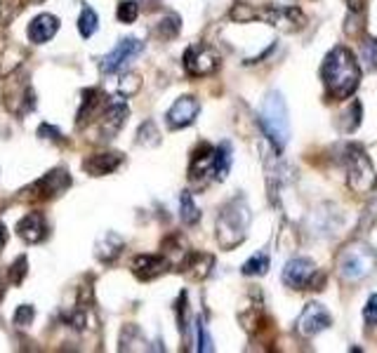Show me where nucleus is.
I'll use <instances>...</instances> for the list:
<instances>
[{
	"mask_svg": "<svg viewBox=\"0 0 377 353\" xmlns=\"http://www.w3.org/2000/svg\"><path fill=\"white\" fill-rule=\"evenodd\" d=\"M363 321H366L368 328H375L377 325V294L368 297L366 309H363Z\"/></svg>",
	"mask_w": 377,
	"mask_h": 353,
	"instance_id": "nucleus-34",
	"label": "nucleus"
},
{
	"mask_svg": "<svg viewBox=\"0 0 377 353\" xmlns=\"http://www.w3.org/2000/svg\"><path fill=\"white\" fill-rule=\"evenodd\" d=\"M196 330H198V351H213V339L210 335H208V325L203 318H198V325H196Z\"/></svg>",
	"mask_w": 377,
	"mask_h": 353,
	"instance_id": "nucleus-37",
	"label": "nucleus"
},
{
	"mask_svg": "<svg viewBox=\"0 0 377 353\" xmlns=\"http://www.w3.org/2000/svg\"><path fill=\"white\" fill-rule=\"evenodd\" d=\"M179 31H181V19L177 14H167V17H163L156 24V35L163 40H172Z\"/></svg>",
	"mask_w": 377,
	"mask_h": 353,
	"instance_id": "nucleus-27",
	"label": "nucleus"
},
{
	"mask_svg": "<svg viewBox=\"0 0 377 353\" xmlns=\"http://www.w3.org/2000/svg\"><path fill=\"white\" fill-rule=\"evenodd\" d=\"M349 10L352 12H363V7H366V0H347Z\"/></svg>",
	"mask_w": 377,
	"mask_h": 353,
	"instance_id": "nucleus-40",
	"label": "nucleus"
},
{
	"mask_svg": "<svg viewBox=\"0 0 377 353\" xmlns=\"http://www.w3.org/2000/svg\"><path fill=\"white\" fill-rule=\"evenodd\" d=\"M3 104H5V109L17 118H22L26 113L33 111V106H36V92H33L29 76L24 73V68H17L15 73H10L5 78Z\"/></svg>",
	"mask_w": 377,
	"mask_h": 353,
	"instance_id": "nucleus-5",
	"label": "nucleus"
},
{
	"mask_svg": "<svg viewBox=\"0 0 377 353\" xmlns=\"http://www.w3.org/2000/svg\"><path fill=\"white\" fill-rule=\"evenodd\" d=\"M269 266H271L269 252L262 250V252L253 254V257H250L246 264L241 266V273H243V275H264V273L269 271Z\"/></svg>",
	"mask_w": 377,
	"mask_h": 353,
	"instance_id": "nucleus-25",
	"label": "nucleus"
},
{
	"mask_svg": "<svg viewBox=\"0 0 377 353\" xmlns=\"http://www.w3.org/2000/svg\"><path fill=\"white\" fill-rule=\"evenodd\" d=\"M250 226V208L246 198L229 201L217 215V243L222 250H234L248 236Z\"/></svg>",
	"mask_w": 377,
	"mask_h": 353,
	"instance_id": "nucleus-3",
	"label": "nucleus"
},
{
	"mask_svg": "<svg viewBox=\"0 0 377 353\" xmlns=\"http://www.w3.org/2000/svg\"><path fill=\"white\" fill-rule=\"evenodd\" d=\"M347 184H349V189L359 196L373 193L377 186L375 167L368 155L363 153L361 146H352L347 151Z\"/></svg>",
	"mask_w": 377,
	"mask_h": 353,
	"instance_id": "nucleus-6",
	"label": "nucleus"
},
{
	"mask_svg": "<svg viewBox=\"0 0 377 353\" xmlns=\"http://www.w3.org/2000/svg\"><path fill=\"white\" fill-rule=\"evenodd\" d=\"M184 68H186L188 76H196V78L210 76V73H215V71L220 68V54L215 52L210 45H203V42H198V45L186 47V52H184Z\"/></svg>",
	"mask_w": 377,
	"mask_h": 353,
	"instance_id": "nucleus-7",
	"label": "nucleus"
},
{
	"mask_svg": "<svg viewBox=\"0 0 377 353\" xmlns=\"http://www.w3.org/2000/svg\"><path fill=\"white\" fill-rule=\"evenodd\" d=\"M5 243H8V229H5V224H0V252L5 250Z\"/></svg>",
	"mask_w": 377,
	"mask_h": 353,
	"instance_id": "nucleus-41",
	"label": "nucleus"
},
{
	"mask_svg": "<svg viewBox=\"0 0 377 353\" xmlns=\"http://www.w3.org/2000/svg\"><path fill=\"white\" fill-rule=\"evenodd\" d=\"M377 268V252L368 243H352L337 254V273L345 282H361Z\"/></svg>",
	"mask_w": 377,
	"mask_h": 353,
	"instance_id": "nucleus-4",
	"label": "nucleus"
},
{
	"mask_svg": "<svg viewBox=\"0 0 377 353\" xmlns=\"http://www.w3.org/2000/svg\"><path fill=\"white\" fill-rule=\"evenodd\" d=\"M257 19L267 21L269 26H278L281 31H299L306 24V17L299 7L267 5L264 10H257Z\"/></svg>",
	"mask_w": 377,
	"mask_h": 353,
	"instance_id": "nucleus-10",
	"label": "nucleus"
},
{
	"mask_svg": "<svg viewBox=\"0 0 377 353\" xmlns=\"http://www.w3.org/2000/svg\"><path fill=\"white\" fill-rule=\"evenodd\" d=\"M213 160H215V148L210 144H201L191 155V167H188V176L193 181L203 179V176L213 174Z\"/></svg>",
	"mask_w": 377,
	"mask_h": 353,
	"instance_id": "nucleus-21",
	"label": "nucleus"
},
{
	"mask_svg": "<svg viewBox=\"0 0 377 353\" xmlns=\"http://www.w3.org/2000/svg\"><path fill=\"white\" fill-rule=\"evenodd\" d=\"M17 233H19V238L26 240L29 245L40 243V240L47 236V222L43 217V212H29L24 219H19Z\"/></svg>",
	"mask_w": 377,
	"mask_h": 353,
	"instance_id": "nucleus-18",
	"label": "nucleus"
},
{
	"mask_svg": "<svg viewBox=\"0 0 377 353\" xmlns=\"http://www.w3.org/2000/svg\"><path fill=\"white\" fill-rule=\"evenodd\" d=\"M330 325H333L330 311H328L323 304L311 301V304H306V306L302 309V313L297 316L295 330H297L302 337H316V335H321L323 330L330 328Z\"/></svg>",
	"mask_w": 377,
	"mask_h": 353,
	"instance_id": "nucleus-11",
	"label": "nucleus"
},
{
	"mask_svg": "<svg viewBox=\"0 0 377 353\" xmlns=\"http://www.w3.org/2000/svg\"><path fill=\"white\" fill-rule=\"evenodd\" d=\"M142 49H144L142 40L123 38L109 54H104L100 59V71H102V73H107V76L118 73V71H123L125 66H128L130 59H135L137 54H142Z\"/></svg>",
	"mask_w": 377,
	"mask_h": 353,
	"instance_id": "nucleus-9",
	"label": "nucleus"
},
{
	"mask_svg": "<svg viewBox=\"0 0 377 353\" xmlns=\"http://www.w3.org/2000/svg\"><path fill=\"white\" fill-rule=\"evenodd\" d=\"M57 31H59V19L54 14L43 12L31 19L29 28H26V35H29L33 45H43V42H50L57 35Z\"/></svg>",
	"mask_w": 377,
	"mask_h": 353,
	"instance_id": "nucleus-17",
	"label": "nucleus"
},
{
	"mask_svg": "<svg viewBox=\"0 0 377 353\" xmlns=\"http://www.w3.org/2000/svg\"><path fill=\"white\" fill-rule=\"evenodd\" d=\"M167 268H170V259L163 257V254H139L132 261V273L139 280H153L163 275Z\"/></svg>",
	"mask_w": 377,
	"mask_h": 353,
	"instance_id": "nucleus-16",
	"label": "nucleus"
},
{
	"mask_svg": "<svg viewBox=\"0 0 377 353\" xmlns=\"http://www.w3.org/2000/svg\"><path fill=\"white\" fill-rule=\"evenodd\" d=\"M321 78L325 83L328 97H333L335 102L352 97L361 83V68L352 49H347L345 45L333 47L321 66Z\"/></svg>",
	"mask_w": 377,
	"mask_h": 353,
	"instance_id": "nucleus-1",
	"label": "nucleus"
},
{
	"mask_svg": "<svg viewBox=\"0 0 377 353\" xmlns=\"http://www.w3.org/2000/svg\"><path fill=\"white\" fill-rule=\"evenodd\" d=\"M186 292H181L179 294V299H177V321H179V332L184 335L186 328H188V318H186Z\"/></svg>",
	"mask_w": 377,
	"mask_h": 353,
	"instance_id": "nucleus-39",
	"label": "nucleus"
},
{
	"mask_svg": "<svg viewBox=\"0 0 377 353\" xmlns=\"http://www.w3.org/2000/svg\"><path fill=\"white\" fill-rule=\"evenodd\" d=\"M361 59L368 71H377V38H366L361 42Z\"/></svg>",
	"mask_w": 377,
	"mask_h": 353,
	"instance_id": "nucleus-29",
	"label": "nucleus"
},
{
	"mask_svg": "<svg viewBox=\"0 0 377 353\" xmlns=\"http://www.w3.org/2000/svg\"><path fill=\"white\" fill-rule=\"evenodd\" d=\"M128 116H130V109H128V104H125V97H121V95L111 97L107 109L102 113V132L107 134L104 139L114 137V134L125 125Z\"/></svg>",
	"mask_w": 377,
	"mask_h": 353,
	"instance_id": "nucleus-14",
	"label": "nucleus"
},
{
	"mask_svg": "<svg viewBox=\"0 0 377 353\" xmlns=\"http://www.w3.org/2000/svg\"><path fill=\"white\" fill-rule=\"evenodd\" d=\"M5 297V275H0V299Z\"/></svg>",
	"mask_w": 377,
	"mask_h": 353,
	"instance_id": "nucleus-42",
	"label": "nucleus"
},
{
	"mask_svg": "<svg viewBox=\"0 0 377 353\" xmlns=\"http://www.w3.org/2000/svg\"><path fill=\"white\" fill-rule=\"evenodd\" d=\"M123 250V238L116 236V233H104V238H100V243H97V257L102 261H114L118 254Z\"/></svg>",
	"mask_w": 377,
	"mask_h": 353,
	"instance_id": "nucleus-23",
	"label": "nucleus"
},
{
	"mask_svg": "<svg viewBox=\"0 0 377 353\" xmlns=\"http://www.w3.org/2000/svg\"><path fill=\"white\" fill-rule=\"evenodd\" d=\"M107 104H109V99H107V95H104L100 88H88V90H83V99H80L78 116H76V125H78V127H85L90 120L97 118L100 113H104Z\"/></svg>",
	"mask_w": 377,
	"mask_h": 353,
	"instance_id": "nucleus-15",
	"label": "nucleus"
},
{
	"mask_svg": "<svg viewBox=\"0 0 377 353\" xmlns=\"http://www.w3.org/2000/svg\"><path fill=\"white\" fill-rule=\"evenodd\" d=\"M26 268H29L26 257H17L15 261H12V266L8 268V280L12 282V285H22L24 278H26Z\"/></svg>",
	"mask_w": 377,
	"mask_h": 353,
	"instance_id": "nucleus-31",
	"label": "nucleus"
},
{
	"mask_svg": "<svg viewBox=\"0 0 377 353\" xmlns=\"http://www.w3.org/2000/svg\"><path fill=\"white\" fill-rule=\"evenodd\" d=\"M33 318H36V309H33L31 304H22V306L15 311V325H19V328H29L33 323Z\"/></svg>",
	"mask_w": 377,
	"mask_h": 353,
	"instance_id": "nucleus-33",
	"label": "nucleus"
},
{
	"mask_svg": "<svg viewBox=\"0 0 377 353\" xmlns=\"http://www.w3.org/2000/svg\"><path fill=\"white\" fill-rule=\"evenodd\" d=\"M232 162H234V151H232V144L229 141H222V144L215 148V160H213V174L215 179H227L229 169H232Z\"/></svg>",
	"mask_w": 377,
	"mask_h": 353,
	"instance_id": "nucleus-22",
	"label": "nucleus"
},
{
	"mask_svg": "<svg viewBox=\"0 0 377 353\" xmlns=\"http://www.w3.org/2000/svg\"><path fill=\"white\" fill-rule=\"evenodd\" d=\"M137 144H142V146L160 144V134H158V127L153 120H146V123H142V127L137 130Z\"/></svg>",
	"mask_w": 377,
	"mask_h": 353,
	"instance_id": "nucleus-28",
	"label": "nucleus"
},
{
	"mask_svg": "<svg viewBox=\"0 0 377 353\" xmlns=\"http://www.w3.org/2000/svg\"><path fill=\"white\" fill-rule=\"evenodd\" d=\"M97 28H100V17H97V12L92 7L85 5L78 14V33L83 38H92Z\"/></svg>",
	"mask_w": 377,
	"mask_h": 353,
	"instance_id": "nucleus-26",
	"label": "nucleus"
},
{
	"mask_svg": "<svg viewBox=\"0 0 377 353\" xmlns=\"http://www.w3.org/2000/svg\"><path fill=\"white\" fill-rule=\"evenodd\" d=\"M179 219H181V224H186V226L198 224V219H201V210L188 191H181V196H179Z\"/></svg>",
	"mask_w": 377,
	"mask_h": 353,
	"instance_id": "nucleus-24",
	"label": "nucleus"
},
{
	"mask_svg": "<svg viewBox=\"0 0 377 353\" xmlns=\"http://www.w3.org/2000/svg\"><path fill=\"white\" fill-rule=\"evenodd\" d=\"M232 19L239 21V24H243V21H253L257 19V10L250 5H236L232 10Z\"/></svg>",
	"mask_w": 377,
	"mask_h": 353,
	"instance_id": "nucleus-36",
	"label": "nucleus"
},
{
	"mask_svg": "<svg viewBox=\"0 0 377 353\" xmlns=\"http://www.w3.org/2000/svg\"><path fill=\"white\" fill-rule=\"evenodd\" d=\"M318 268L309 257H292L283 268V285L292 289H313Z\"/></svg>",
	"mask_w": 377,
	"mask_h": 353,
	"instance_id": "nucleus-8",
	"label": "nucleus"
},
{
	"mask_svg": "<svg viewBox=\"0 0 377 353\" xmlns=\"http://www.w3.org/2000/svg\"><path fill=\"white\" fill-rule=\"evenodd\" d=\"M68 186H71V174H68L64 167H54L47 174H43V179H38L33 184L29 189V193H36V196H31L33 201H52V198L64 193Z\"/></svg>",
	"mask_w": 377,
	"mask_h": 353,
	"instance_id": "nucleus-12",
	"label": "nucleus"
},
{
	"mask_svg": "<svg viewBox=\"0 0 377 353\" xmlns=\"http://www.w3.org/2000/svg\"><path fill=\"white\" fill-rule=\"evenodd\" d=\"M345 123H342V132H354L356 127H359V123H361V104L356 102V106H354V113H352V109H349L347 113H345Z\"/></svg>",
	"mask_w": 377,
	"mask_h": 353,
	"instance_id": "nucleus-35",
	"label": "nucleus"
},
{
	"mask_svg": "<svg viewBox=\"0 0 377 353\" xmlns=\"http://www.w3.org/2000/svg\"><path fill=\"white\" fill-rule=\"evenodd\" d=\"M38 137L40 139H45V141H64V134L59 132V127H54V125H50V123H43L38 127Z\"/></svg>",
	"mask_w": 377,
	"mask_h": 353,
	"instance_id": "nucleus-38",
	"label": "nucleus"
},
{
	"mask_svg": "<svg viewBox=\"0 0 377 353\" xmlns=\"http://www.w3.org/2000/svg\"><path fill=\"white\" fill-rule=\"evenodd\" d=\"M201 111V104L196 97H179L177 102L170 106V111L165 113V123L170 130H181V127H188L196 120Z\"/></svg>",
	"mask_w": 377,
	"mask_h": 353,
	"instance_id": "nucleus-13",
	"label": "nucleus"
},
{
	"mask_svg": "<svg viewBox=\"0 0 377 353\" xmlns=\"http://www.w3.org/2000/svg\"><path fill=\"white\" fill-rule=\"evenodd\" d=\"M215 266V257L208 252H188L186 259L181 261V271H184L188 278L193 280H203L210 275Z\"/></svg>",
	"mask_w": 377,
	"mask_h": 353,
	"instance_id": "nucleus-19",
	"label": "nucleus"
},
{
	"mask_svg": "<svg viewBox=\"0 0 377 353\" xmlns=\"http://www.w3.org/2000/svg\"><path fill=\"white\" fill-rule=\"evenodd\" d=\"M123 162V153H95L83 162L88 174L92 176H107Z\"/></svg>",
	"mask_w": 377,
	"mask_h": 353,
	"instance_id": "nucleus-20",
	"label": "nucleus"
},
{
	"mask_svg": "<svg viewBox=\"0 0 377 353\" xmlns=\"http://www.w3.org/2000/svg\"><path fill=\"white\" fill-rule=\"evenodd\" d=\"M260 125L269 137L276 151H283L290 141V113L283 95L278 90H269L260 106Z\"/></svg>",
	"mask_w": 377,
	"mask_h": 353,
	"instance_id": "nucleus-2",
	"label": "nucleus"
},
{
	"mask_svg": "<svg viewBox=\"0 0 377 353\" xmlns=\"http://www.w3.org/2000/svg\"><path fill=\"white\" fill-rule=\"evenodd\" d=\"M116 17L121 24H132V21L139 17V5L135 0H123V3H118L116 7Z\"/></svg>",
	"mask_w": 377,
	"mask_h": 353,
	"instance_id": "nucleus-30",
	"label": "nucleus"
},
{
	"mask_svg": "<svg viewBox=\"0 0 377 353\" xmlns=\"http://www.w3.org/2000/svg\"><path fill=\"white\" fill-rule=\"evenodd\" d=\"M118 85H121V88H118V95H121V97H132L139 88H142V78L135 76V73H128V76H123V80Z\"/></svg>",
	"mask_w": 377,
	"mask_h": 353,
	"instance_id": "nucleus-32",
	"label": "nucleus"
}]
</instances>
